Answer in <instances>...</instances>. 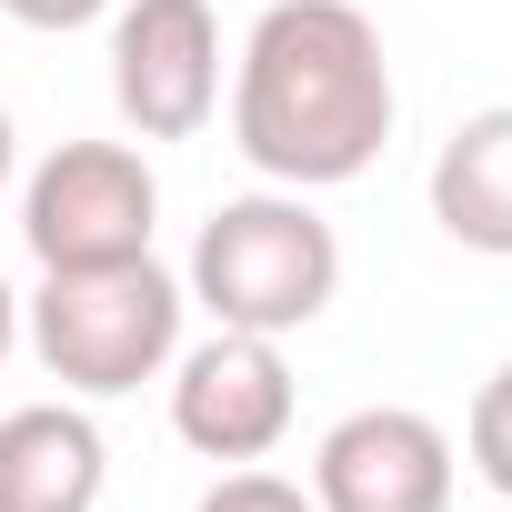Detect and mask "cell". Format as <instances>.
I'll return each mask as SVG.
<instances>
[{
  "mask_svg": "<svg viewBox=\"0 0 512 512\" xmlns=\"http://www.w3.org/2000/svg\"><path fill=\"white\" fill-rule=\"evenodd\" d=\"M392 61L352 0H272L231 61V141L282 191L362 181L392 141Z\"/></svg>",
  "mask_w": 512,
  "mask_h": 512,
  "instance_id": "cell-1",
  "label": "cell"
},
{
  "mask_svg": "<svg viewBox=\"0 0 512 512\" xmlns=\"http://www.w3.org/2000/svg\"><path fill=\"white\" fill-rule=\"evenodd\" d=\"M181 292L221 322V332H312L342 292V241L302 191H241L201 221Z\"/></svg>",
  "mask_w": 512,
  "mask_h": 512,
  "instance_id": "cell-2",
  "label": "cell"
},
{
  "mask_svg": "<svg viewBox=\"0 0 512 512\" xmlns=\"http://www.w3.org/2000/svg\"><path fill=\"white\" fill-rule=\"evenodd\" d=\"M181 272H161L151 251L141 262H91V272H41V292L21 302V332L41 352V372L81 402L141 392L151 372H171L181 352Z\"/></svg>",
  "mask_w": 512,
  "mask_h": 512,
  "instance_id": "cell-3",
  "label": "cell"
},
{
  "mask_svg": "<svg viewBox=\"0 0 512 512\" xmlns=\"http://www.w3.org/2000/svg\"><path fill=\"white\" fill-rule=\"evenodd\" d=\"M161 221V181L131 141H61L21 181V241L41 272H91V262H141Z\"/></svg>",
  "mask_w": 512,
  "mask_h": 512,
  "instance_id": "cell-4",
  "label": "cell"
},
{
  "mask_svg": "<svg viewBox=\"0 0 512 512\" xmlns=\"http://www.w3.org/2000/svg\"><path fill=\"white\" fill-rule=\"evenodd\" d=\"M111 101L141 141H191L221 111V21L211 0H121L111 11Z\"/></svg>",
  "mask_w": 512,
  "mask_h": 512,
  "instance_id": "cell-5",
  "label": "cell"
},
{
  "mask_svg": "<svg viewBox=\"0 0 512 512\" xmlns=\"http://www.w3.org/2000/svg\"><path fill=\"white\" fill-rule=\"evenodd\" d=\"M171 432L201 462H262L292 432V362L272 332H221L171 352Z\"/></svg>",
  "mask_w": 512,
  "mask_h": 512,
  "instance_id": "cell-6",
  "label": "cell"
},
{
  "mask_svg": "<svg viewBox=\"0 0 512 512\" xmlns=\"http://www.w3.org/2000/svg\"><path fill=\"white\" fill-rule=\"evenodd\" d=\"M452 432L412 402H362L312 442V502L322 512H452Z\"/></svg>",
  "mask_w": 512,
  "mask_h": 512,
  "instance_id": "cell-7",
  "label": "cell"
},
{
  "mask_svg": "<svg viewBox=\"0 0 512 512\" xmlns=\"http://www.w3.org/2000/svg\"><path fill=\"white\" fill-rule=\"evenodd\" d=\"M101 482H111V452L81 402L0 412V512H91Z\"/></svg>",
  "mask_w": 512,
  "mask_h": 512,
  "instance_id": "cell-8",
  "label": "cell"
},
{
  "mask_svg": "<svg viewBox=\"0 0 512 512\" xmlns=\"http://www.w3.org/2000/svg\"><path fill=\"white\" fill-rule=\"evenodd\" d=\"M432 221H442L462 251L512 262V101L472 111V121L432 151Z\"/></svg>",
  "mask_w": 512,
  "mask_h": 512,
  "instance_id": "cell-9",
  "label": "cell"
},
{
  "mask_svg": "<svg viewBox=\"0 0 512 512\" xmlns=\"http://www.w3.org/2000/svg\"><path fill=\"white\" fill-rule=\"evenodd\" d=\"M462 452H472V472L512 502V362L472 392V422H462Z\"/></svg>",
  "mask_w": 512,
  "mask_h": 512,
  "instance_id": "cell-10",
  "label": "cell"
},
{
  "mask_svg": "<svg viewBox=\"0 0 512 512\" xmlns=\"http://www.w3.org/2000/svg\"><path fill=\"white\" fill-rule=\"evenodd\" d=\"M191 512H322L312 502V482H282V472H251V462H231Z\"/></svg>",
  "mask_w": 512,
  "mask_h": 512,
  "instance_id": "cell-11",
  "label": "cell"
},
{
  "mask_svg": "<svg viewBox=\"0 0 512 512\" xmlns=\"http://www.w3.org/2000/svg\"><path fill=\"white\" fill-rule=\"evenodd\" d=\"M21 31H91V21H111L121 0H0Z\"/></svg>",
  "mask_w": 512,
  "mask_h": 512,
  "instance_id": "cell-12",
  "label": "cell"
},
{
  "mask_svg": "<svg viewBox=\"0 0 512 512\" xmlns=\"http://www.w3.org/2000/svg\"><path fill=\"white\" fill-rule=\"evenodd\" d=\"M11 352H21V292L0 282V362H11Z\"/></svg>",
  "mask_w": 512,
  "mask_h": 512,
  "instance_id": "cell-13",
  "label": "cell"
},
{
  "mask_svg": "<svg viewBox=\"0 0 512 512\" xmlns=\"http://www.w3.org/2000/svg\"><path fill=\"white\" fill-rule=\"evenodd\" d=\"M11 171H21V131H11V111H0V191H11Z\"/></svg>",
  "mask_w": 512,
  "mask_h": 512,
  "instance_id": "cell-14",
  "label": "cell"
}]
</instances>
